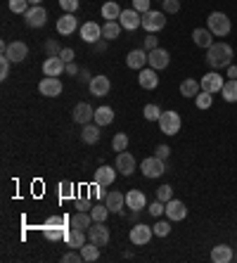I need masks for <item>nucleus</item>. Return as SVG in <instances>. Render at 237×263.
I'll list each match as a JSON object with an SVG mask.
<instances>
[{
  "label": "nucleus",
  "mask_w": 237,
  "mask_h": 263,
  "mask_svg": "<svg viewBox=\"0 0 237 263\" xmlns=\"http://www.w3.org/2000/svg\"><path fill=\"white\" fill-rule=\"evenodd\" d=\"M100 128L102 126H98V123H85L83 130H81V140L85 142V145H95V142H100Z\"/></svg>",
  "instance_id": "cd10ccee"
},
{
  "label": "nucleus",
  "mask_w": 237,
  "mask_h": 263,
  "mask_svg": "<svg viewBox=\"0 0 237 263\" xmlns=\"http://www.w3.org/2000/svg\"><path fill=\"white\" fill-rule=\"evenodd\" d=\"M169 62H171V55L166 52V50H161V48H154V50H150L147 52V64L152 69H166L169 67Z\"/></svg>",
  "instance_id": "dca6fc26"
},
{
  "label": "nucleus",
  "mask_w": 237,
  "mask_h": 263,
  "mask_svg": "<svg viewBox=\"0 0 237 263\" xmlns=\"http://www.w3.org/2000/svg\"><path fill=\"white\" fill-rule=\"evenodd\" d=\"M81 41H85V43H98L100 38H102V26L95 24V22H85L83 26H81Z\"/></svg>",
  "instance_id": "f3484780"
},
{
  "label": "nucleus",
  "mask_w": 237,
  "mask_h": 263,
  "mask_svg": "<svg viewBox=\"0 0 237 263\" xmlns=\"http://www.w3.org/2000/svg\"><path fill=\"white\" fill-rule=\"evenodd\" d=\"M121 29L123 26L119 24V22H104L102 24V38L104 41H114V38H119Z\"/></svg>",
  "instance_id": "f704fd0d"
},
{
  "label": "nucleus",
  "mask_w": 237,
  "mask_h": 263,
  "mask_svg": "<svg viewBox=\"0 0 237 263\" xmlns=\"http://www.w3.org/2000/svg\"><path fill=\"white\" fill-rule=\"evenodd\" d=\"M5 55L12 60V64H19V62H24L26 57H29V48H26V43H22V41H12V43L7 45Z\"/></svg>",
  "instance_id": "a211bd4d"
},
{
  "label": "nucleus",
  "mask_w": 237,
  "mask_h": 263,
  "mask_svg": "<svg viewBox=\"0 0 237 263\" xmlns=\"http://www.w3.org/2000/svg\"><path fill=\"white\" fill-rule=\"evenodd\" d=\"M154 237V230L147 223H135L133 228H131V233H128V239H131V245L135 247H145L150 245V239Z\"/></svg>",
  "instance_id": "39448f33"
},
{
  "label": "nucleus",
  "mask_w": 237,
  "mask_h": 263,
  "mask_svg": "<svg viewBox=\"0 0 237 263\" xmlns=\"http://www.w3.org/2000/svg\"><path fill=\"white\" fill-rule=\"evenodd\" d=\"M88 239L90 242H95L98 247H107L110 245V228L104 226V223H93L90 228H88Z\"/></svg>",
  "instance_id": "9d476101"
},
{
  "label": "nucleus",
  "mask_w": 237,
  "mask_h": 263,
  "mask_svg": "<svg viewBox=\"0 0 237 263\" xmlns=\"http://www.w3.org/2000/svg\"><path fill=\"white\" fill-rule=\"evenodd\" d=\"M138 83H140V88H145V90H154V88L159 86V76H157V69H140V73H138Z\"/></svg>",
  "instance_id": "6ab92c4d"
},
{
  "label": "nucleus",
  "mask_w": 237,
  "mask_h": 263,
  "mask_svg": "<svg viewBox=\"0 0 237 263\" xmlns=\"http://www.w3.org/2000/svg\"><path fill=\"white\" fill-rule=\"evenodd\" d=\"M126 67L128 69H145L147 67V50H131L126 55Z\"/></svg>",
  "instance_id": "5701e85b"
},
{
  "label": "nucleus",
  "mask_w": 237,
  "mask_h": 263,
  "mask_svg": "<svg viewBox=\"0 0 237 263\" xmlns=\"http://www.w3.org/2000/svg\"><path fill=\"white\" fill-rule=\"evenodd\" d=\"M147 209H150V214H152L154 218H159L161 214H166V204H164V202H159V199H157V202H152Z\"/></svg>",
  "instance_id": "8fccbe9b"
},
{
  "label": "nucleus",
  "mask_w": 237,
  "mask_h": 263,
  "mask_svg": "<svg viewBox=\"0 0 237 263\" xmlns=\"http://www.w3.org/2000/svg\"><path fill=\"white\" fill-rule=\"evenodd\" d=\"M152 230H154L157 237H169L171 235V220H157V223L152 226Z\"/></svg>",
  "instance_id": "ea45409f"
},
{
  "label": "nucleus",
  "mask_w": 237,
  "mask_h": 263,
  "mask_svg": "<svg viewBox=\"0 0 237 263\" xmlns=\"http://www.w3.org/2000/svg\"><path fill=\"white\" fill-rule=\"evenodd\" d=\"M81 256H83L85 263H90V261H98L100 258V247L95 245V242H85L83 247H81Z\"/></svg>",
  "instance_id": "72a5a7b5"
},
{
  "label": "nucleus",
  "mask_w": 237,
  "mask_h": 263,
  "mask_svg": "<svg viewBox=\"0 0 237 263\" xmlns=\"http://www.w3.org/2000/svg\"><path fill=\"white\" fill-rule=\"evenodd\" d=\"M232 48L228 43H213L211 48L207 50V64L211 69H228L232 64Z\"/></svg>",
  "instance_id": "f257e3e1"
},
{
  "label": "nucleus",
  "mask_w": 237,
  "mask_h": 263,
  "mask_svg": "<svg viewBox=\"0 0 237 263\" xmlns=\"http://www.w3.org/2000/svg\"><path fill=\"white\" fill-rule=\"evenodd\" d=\"M93 223H95V220H93V216L88 214V211H79V214L71 216V220H69L71 228H79V230H85V233H88V228H90Z\"/></svg>",
  "instance_id": "c85d7f7f"
},
{
  "label": "nucleus",
  "mask_w": 237,
  "mask_h": 263,
  "mask_svg": "<svg viewBox=\"0 0 237 263\" xmlns=\"http://www.w3.org/2000/svg\"><path fill=\"white\" fill-rule=\"evenodd\" d=\"M69 220H71V218H67V216H52V218H48V223H45V226H64V228H67Z\"/></svg>",
  "instance_id": "603ef678"
},
{
  "label": "nucleus",
  "mask_w": 237,
  "mask_h": 263,
  "mask_svg": "<svg viewBox=\"0 0 237 263\" xmlns=\"http://www.w3.org/2000/svg\"><path fill=\"white\" fill-rule=\"evenodd\" d=\"M29 0H10V10H12L14 14H26V10H29Z\"/></svg>",
  "instance_id": "49530a36"
},
{
  "label": "nucleus",
  "mask_w": 237,
  "mask_h": 263,
  "mask_svg": "<svg viewBox=\"0 0 237 263\" xmlns=\"http://www.w3.org/2000/svg\"><path fill=\"white\" fill-rule=\"evenodd\" d=\"M45 52H48V57H60L62 45L57 43V38H48L45 41Z\"/></svg>",
  "instance_id": "37998d69"
},
{
  "label": "nucleus",
  "mask_w": 237,
  "mask_h": 263,
  "mask_svg": "<svg viewBox=\"0 0 237 263\" xmlns=\"http://www.w3.org/2000/svg\"><path fill=\"white\" fill-rule=\"evenodd\" d=\"M159 130L164 135H178V130H180L183 121H180V114L173 109L169 111H161V117H159Z\"/></svg>",
  "instance_id": "7ed1b4c3"
},
{
  "label": "nucleus",
  "mask_w": 237,
  "mask_h": 263,
  "mask_svg": "<svg viewBox=\"0 0 237 263\" xmlns=\"http://www.w3.org/2000/svg\"><path fill=\"white\" fill-rule=\"evenodd\" d=\"M116 166H100L98 171H95V176H93V183L100 185V187H110L112 183L116 180Z\"/></svg>",
  "instance_id": "ddd939ff"
},
{
  "label": "nucleus",
  "mask_w": 237,
  "mask_h": 263,
  "mask_svg": "<svg viewBox=\"0 0 237 263\" xmlns=\"http://www.w3.org/2000/svg\"><path fill=\"white\" fill-rule=\"evenodd\" d=\"M126 206L131 209V211H142V209L147 206V197L140 190H128L126 192Z\"/></svg>",
  "instance_id": "b1692460"
},
{
  "label": "nucleus",
  "mask_w": 237,
  "mask_h": 263,
  "mask_svg": "<svg viewBox=\"0 0 237 263\" xmlns=\"http://www.w3.org/2000/svg\"><path fill=\"white\" fill-rule=\"evenodd\" d=\"M95 45V52H104V48H107V41H104V38H100L98 43H93Z\"/></svg>",
  "instance_id": "e2e57ef3"
},
{
  "label": "nucleus",
  "mask_w": 237,
  "mask_h": 263,
  "mask_svg": "<svg viewBox=\"0 0 237 263\" xmlns=\"http://www.w3.org/2000/svg\"><path fill=\"white\" fill-rule=\"evenodd\" d=\"M140 171H142L145 178H159V176H164V171H166V161L159 159L157 154H154V157H147V159L140 164Z\"/></svg>",
  "instance_id": "423d86ee"
},
{
  "label": "nucleus",
  "mask_w": 237,
  "mask_h": 263,
  "mask_svg": "<svg viewBox=\"0 0 237 263\" xmlns=\"http://www.w3.org/2000/svg\"><path fill=\"white\" fill-rule=\"evenodd\" d=\"M62 261L64 263H81L83 261V256H81V254H76V251H69V254H64V256H62Z\"/></svg>",
  "instance_id": "864d4df0"
},
{
  "label": "nucleus",
  "mask_w": 237,
  "mask_h": 263,
  "mask_svg": "<svg viewBox=\"0 0 237 263\" xmlns=\"http://www.w3.org/2000/svg\"><path fill=\"white\" fill-rule=\"evenodd\" d=\"M161 7L166 14H176L180 12V0H161Z\"/></svg>",
  "instance_id": "de8ad7c7"
},
{
  "label": "nucleus",
  "mask_w": 237,
  "mask_h": 263,
  "mask_svg": "<svg viewBox=\"0 0 237 263\" xmlns=\"http://www.w3.org/2000/svg\"><path fill=\"white\" fill-rule=\"evenodd\" d=\"M76 29H79V22H76V17L71 12H64L57 19V33L60 36H71Z\"/></svg>",
  "instance_id": "412c9836"
},
{
  "label": "nucleus",
  "mask_w": 237,
  "mask_h": 263,
  "mask_svg": "<svg viewBox=\"0 0 237 263\" xmlns=\"http://www.w3.org/2000/svg\"><path fill=\"white\" fill-rule=\"evenodd\" d=\"M232 261H237V254H235V256H232Z\"/></svg>",
  "instance_id": "338daca9"
},
{
  "label": "nucleus",
  "mask_w": 237,
  "mask_h": 263,
  "mask_svg": "<svg viewBox=\"0 0 237 263\" xmlns=\"http://www.w3.org/2000/svg\"><path fill=\"white\" fill-rule=\"evenodd\" d=\"M62 90H64V86H62V81L57 76H45L38 83V92L45 95V98H57V95H62Z\"/></svg>",
  "instance_id": "1a4fd4ad"
},
{
  "label": "nucleus",
  "mask_w": 237,
  "mask_h": 263,
  "mask_svg": "<svg viewBox=\"0 0 237 263\" xmlns=\"http://www.w3.org/2000/svg\"><path fill=\"white\" fill-rule=\"evenodd\" d=\"M207 29L211 31L216 38L228 36V33H230V29H232L230 17H228L225 12H211V14L207 17Z\"/></svg>",
  "instance_id": "f03ea898"
},
{
  "label": "nucleus",
  "mask_w": 237,
  "mask_h": 263,
  "mask_svg": "<svg viewBox=\"0 0 237 263\" xmlns=\"http://www.w3.org/2000/svg\"><path fill=\"white\" fill-rule=\"evenodd\" d=\"M79 79L81 81H83V83H90V71H85V69H81V71H79Z\"/></svg>",
  "instance_id": "680f3d73"
},
{
  "label": "nucleus",
  "mask_w": 237,
  "mask_h": 263,
  "mask_svg": "<svg viewBox=\"0 0 237 263\" xmlns=\"http://www.w3.org/2000/svg\"><path fill=\"white\" fill-rule=\"evenodd\" d=\"M64 71H67V62L62 60V57H48V60L43 62V73L45 76H60Z\"/></svg>",
  "instance_id": "4be33fe9"
},
{
  "label": "nucleus",
  "mask_w": 237,
  "mask_h": 263,
  "mask_svg": "<svg viewBox=\"0 0 237 263\" xmlns=\"http://www.w3.org/2000/svg\"><path fill=\"white\" fill-rule=\"evenodd\" d=\"M157 199L159 202H171L173 199V187L171 185H161V187H157Z\"/></svg>",
  "instance_id": "a18cd8bd"
},
{
  "label": "nucleus",
  "mask_w": 237,
  "mask_h": 263,
  "mask_svg": "<svg viewBox=\"0 0 237 263\" xmlns=\"http://www.w3.org/2000/svg\"><path fill=\"white\" fill-rule=\"evenodd\" d=\"M142 114H145L147 121H159V117H161V109H159L157 104H145Z\"/></svg>",
  "instance_id": "c03bdc74"
},
{
  "label": "nucleus",
  "mask_w": 237,
  "mask_h": 263,
  "mask_svg": "<svg viewBox=\"0 0 237 263\" xmlns=\"http://www.w3.org/2000/svg\"><path fill=\"white\" fill-rule=\"evenodd\" d=\"M154 48H159V38L154 36V33H150V36L145 38V50L150 52V50H154Z\"/></svg>",
  "instance_id": "4d7b16f0"
},
{
  "label": "nucleus",
  "mask_w": 237,
  "mask_h": 263,
  "mask_svg": "<svg viewBox=\"0 0 237 263\" xmlns=\"http://www.w3.org/2000/svg\"><path fill=\"white\" fill-rule=\"evenodd\" d=\"M166 218H169L171 223H178V220L188 218V206H185V202H180V199L166 202Z\"/></svg>",
  "instance_id": "f8f14e48"
},
{
  "label": "nucleus",
  "mask_w": 237,
  "mask_h": 263,
  "mask_svg": "<svg viewBox=\"0 0 237 263\" xmlns=\"http://www.w3.org/2000/svg\"><path fill=\"white\" fill-rule=\"evenodd\" d=\"M112 149L114 152H126L128 149V133H116L112 140Z\"/></svg>",
  "instance_id": "4c0bfd02"
},
{
  "label": "nucleus",
  "mask_w": 237,
  "mask_h": 263,
  "mask_svg": "<svg viewBox=\"0 0 237 263\" xmlns=\"http://www.w3.org/2000/svg\"><path fill=\"white\" fill-rule=\"evenodd\" d=\"M71 119L76 123H81V126H85V123H90L93 119H95V109H93L88 102H79L71 111Z\"/></svg>",
  "instance_id": "2eb2a0df"
},
{
  "label": "nucleus",
  "mask_w": 237,
  "mask_h": 263,
  "mask_svg": "<svg viewBox=\"0 0 237 263\" xmlns=\"http://www.w3.org/2000/svg\"><path fill=\"white\" fill-rule=\"evenodd\" d=\"M223 76H221L218 71H209V73H204L202 76V81H199V86H202V90L204 92H211V95H216V92H221L223 90Z\"/></svg>",
  "instance_id": "6e6552de"
},
{
  "label": "nucleus",
  "mask_w": 237,
  "mask_h": 263,
  "mask_svg": "<svg viewBox=\"0 0 237 263\" xmlns=\"http://www.w3.org/2000/svg\"><path fill=\"white\" fill-rule=\"evenodd\" d=\"M76 209H79V211H90V199H88V197H81V199H76Z\"/></svg>",
  "instance_id": "13d9d810"
},
{
  "label": "nucleus",
  "mask_w": 237,
  "mask_h": 263,
  "mask_svg": "<svg viewBox=\"0 0 237 263\" xmlns=\"http://www.w3.org/2000/svg\"><path fill=\"white\" fill-rule=\"evenodd\" d=\"M119 24H121L126 31H135L142 26V14H140L135 7H128V10L121 12V17H119Z\"/></svg>",
  "instance_id": "9b49d317"
},
{
  "label": "nucleus",
  "mask_w": 237,
  "mask_h": 263,
  "mask_svg": "<svg viewBox=\"0 0 237 263\" xmlns=\"http://www.w3.org/2000/svg\"><path fill=\"white\" fill-rule=\"evenodd\" d=\"M24 19H26V26H29V29H41V26H45V22H48V12H45L43 5H31L29 10H26Z\"/></svg>",
  "instance_id": "0eeeda50"
},
{
  "label": "nucleus",
  "mask_w": 237,
  "mask_h": 263,
  "mask_svg": "<svg viewBox=\"0 0 237 263\" xmlns=\"http://www.w3.org/2000/svg\"><path fill=\"white\" fill-rule=\"evenodd\" d=\"M60 57H62V60H64V62H67V64H69V62H74V57H76V52H74V48H62Z\"/></svg>",
  "instance_id": "bf43d9fd"
},
{
  "label": "nucleus",
  "mask_w": 237,
  "mask_h": 263,
  "mask_svg": "<svg viewBox=\"0 0 237 263\" xmlns=\"http://www.w3.org/2000/svg\"><path fill=\"white\" fill-rule=\"evenodd\" d=\"M192 41H195L197 48H204V50H209L213 43H216V41H213V33H211V31H209V29H202V26L192 31Z\"/></svg>",
  "instance_id": "393cba45"
},
{
  "label": "nucleus",
  "mask_w": 237,
  "mask_h": 263,
  "mask_svg": "<svg viewBox=\"0 0 237 263\" xmlns=\"http://www.w3.org/2000/svg\"><path fill=\"white\" fill-rule=\"evenodd\" d=\"M195 104H197V109H209V107L213 104V95H211V92H204V90H202L199 95L195 98Z\"/></svg>",
  "instance_id": "a19ab883"
},
{
  "label": "nucleus",
  "mask_w": 237,
  "mask_h": 263,
  "mask_svg": "<svg viewBox=\"0 0 237 263\" xmlns=\"http://www.w3.org/2000/svg\"><path fill=\"white\" fill-rule=\"evenodd\" d=\"M166 26V12L164 10H150V12L142 14V29L147 33H157Z\"/></svg>",
  "instance_id": "20e7f679"
},
{
  "label": "nucleus",
  "mask_w": 237,
  "mask_h": 263,
  "mask_svg": "<svg viewBox=\"0 0 237 263\" xmlns=\"http://www.w3.org/2000/svg\"><path fill=\"white\" fill-rule=\"evenodd\" d=\"M116 171L123 173V176H133L135 171V159H133V154L131 152H119L116 154Z\"/></svg>",
  "instance_id": "aec40b11"
},
{
  "label": "nucleus",
  "mask_w": 237,
  "mask_h": 263,
  "mask_svg": "<svg viewBox=\"0 0 237 263\" xmlns=\"http://www.w3.org/2000/svg\"><path fill=\"white\" fill-rule=\"evenodd\" d=\"M43 0H29V5H41Z\"/></svg>",
  "instance_id": "69168bd1"
},
{
  "label": "nucleus",
  "mask_w": 237,
  "mask_h": 263,
  "mask_svg": "<svg viewBox=\"0 0 237 263\" xmlns=\"http://www.w3.org/2000/svg\"><path fill=\"white\" fill-rule=\"evenodd\" d=\"M223 100L225 102H237V79H230L223 83Z\"/></svg>",
  "instance_id": "e433bc0d"
},
{
  "label": "nucleus",
  "mask_w": 237,
  "mask_h": 263,
  "mask_svg": "<svg viewBox=\"0 0 237 263\" xmlns=\"http://www.w3.org/2000/svg\"><path fill=\"white\" fill-rule=\"evenodd\" d=\"M133 7L140 14H145V12H150V0H133Z\"/></svg>",
  "instance_id": "5fc2aeb1"
},
{
  "label": "nucleus",
  "mask_w": 237,
  "mask_h": 263,
  "mask_svg": "<svg viewBox=\"0 0 237 263\" xmlns=\"http://www.w3.org/2000/svg\"><path fill=\"white\" fill-rule=\"evenodd\" d=\"M67 233H69V228L64 226H45L43 228V235L48 239H52V242H57V239H67Z\"/></svg>",
  "instance_id": "473e14b6"
},
{
  "label": "nucleus",
  "mask_w": 237,
  "mask_h": 263,
  "mask_svg": "<svg viewBox=\"0 0 237 263\" xmlns=\"http://www.w3.org/2000/svg\"><path fill=\"white\" fill-rule=\"evenodd\" d=\"M88 88H90V95H95V98H107L112 90V81L110 76H93Z\"/></svg>",
  "instance_id": "4468645a"
},
{
  "label": "nucleus",
  "mask_w": 237,
  "mask_h": 263,
  "mask_svg": "<svg viewBox=\"0 0 237 263\" xmlns=\"http://www.w3.org/2000/svg\"><path fill=\"white\" fill-rule=\"evenodd\" d=\"M74 195H76V185L69 183V180H62L60 183V197L62 199H74Z\"/></svg>",
  "instance_id": "79ce46f5"
},
{
  "label": "nucleus",
  "mask_w": 237,
  "mask_h": 263,
  "mask_svg": "<svg viewBox=\"0 0 237 263\" xmlns=\"http://www.w3.org/2000/svg\"><path fill=\"white\" fill-rule=\"evenodd\" d=\"M85 230H79V228H71L67 233V245L71 247V249H81V247L85 245Z\"/></svg>",
  "instance_id": "7c9ffc66"
},
{
  "label": "nucleus",
  "mask_w": 237,
  "mask_h": 263,
  "mask_svg": "<svg viewBox=\"0 0 237 263\" xmlns=\"http://www.w3.org/2000/svg\"><path fill=\"white\" fill-rule=\"evenodd\" d=\"M104 204H107V209H110V211H114V214H121L123 206H126V195L114 190V192H110V195H107Z\"/></svg>",
  "instance_id": "bb28decb"
},
{
  "label": "nucleus",
  "mask_w": 237,
  "mask_h": 263,
  "mask_svg": "<svg viewBox=\"0 0 237 263\" xmlns=\"http://www.w3.org/2000/svg\"><path fill=\"white\" fill-rule=\"evenodd\" d=\"M232 256H235V251H232V247H228V245H216L211 249V261L213 263H230Z\"/></svg>",
  "instance_id": "a878e982"
},
{
  "label": "nucleus",
  "mask_w": 237,
  "mask_h": 263,
  "mask_svg": "<svg viewBox=\"0 0 237 263\" xmlns=\"http://www.w3.org/2000/svg\"><path fill=\"white\" fill-rule=\"evenodd\" d=\"M154 154H157L159 159H169V154H171V147L169 145H157V149H154Z\"/></svg>",
  "instance_id": "6e6d98bb"
},
{
  "label": "nucleus",
  "mask_w": 237,
  "mask_h": 263,
  "mask_svg": "<svg viewBox=\"0 0 237 263\" xmlns=\"http://www.w3.org/2000/svg\"><path fill=\"white\" fill-rule=\"evenodd\" d=\"M93 121L98 123V126H110V123L114 121V109H112V107H98Z\"/></svg>",
  "instance_id": "2f4dec72"
},
{
  "label": "nucleus",
  "mask_w": 237,
  "mask_h": 263,
  "mask_svg": "<svg viewBox=\"0 0 237 263\" xmlns=\"http://www.w3.org/2000/svg\"><path fill=\"white\" fill-rule=\"evenodd\" d=\"M90 216H93V220L104 223V218L110 216V209H107V204H95V206L90 209Z\"/></svg>",
  "instance_id": "58836bf2"
},
{
  "label": "nucleus",
  "mask_w": 237,
  "mask_h": 263,
  "mask_svg": "<svg viewBox=\"0 0 237 263\" xmlns=\"http://www.w3.org/2000/svg\"><path fill=\"white\" fill-rule=\"evenodd\" d=\"M202 92V86H199V81H195V79H185L180 83V95L183 98H197Z\"/></svg>",
  "instance_id": "c756f323"
},
{
  "label": "nucleus",
  "mask_w": 237,
  "mask_h": 263,
  "mask_svg": "<svg viewBox=\"0 0 237 263\" xmlns=\"http://www.w3.org/2000/svg\"><path fill=\"white\" fill-rule=\"evenodd\" d=\"M79 71H81L79 64H74V62H69V64H67V71H64V73H67V76H79Z\"/></svg>",
  "instance_id": "052dcab7"
},
{
  "label": "nucleus",
  "mask_w": 237,
  "mask_h": 263,
  "mask_svg": "<svg viewBox=\"0 0 237 263\" xmlns=\"http://www.w3.org/2000/svg\"><path fill=\"white\" fill-rule=\"evenodd\" d=\"M228 79H237V67H235V64H230V67H228Z\"/></svg>",
  "instance_id": "0e129e2a"
},
{
  "label": "nucleus",
  "mask_w": 237,
  "mask_h": 263,
  "mask_svg": "<svg viewBox=\"0 0 237 263\" xmlns=\"http://www.w3.org/2000/svg\"><path fill=\"white\" fill-rule=\"evenodd\" d=\"M10 67H12V60H10L7 55H3V57H0V79H3V81L10 76Z\"/></svg>",
  "instance_id": "09e8293b"
},
{
  "label": "nucleus",
  "mask_w": 237,
  "mask_h": 263,
  "mask_svg": "<svg viewBox=\"0 0 237 263\" xmlns=\"http://www.w3.org/2000/svg\"><path fill=\"white\" fill-rule=\"evenodd\" d=\"M79 5H81L79 0H60V7H62V10H64V12H71V14L79 10Z\"/></svg>",
  "instance_id": "3c124183"
},
{
  "label": "nucleus",
  "mask_w": 237,
  "mask_h": 263,
  "mask_svg": "<svg viewBox=\"0 0 237 263\" xmlns=\"http://www.w3.org/2000/svg\"><path fill=\"white\" fill-rule=\"evenodd\" d=\"M100 12H102V17L107 19V22H116V19L121 17V7L116 5V3H104L102 5V10H100Z\"/></svg>",
  "instance_id": "c9c22d12"
}]
</instances>
